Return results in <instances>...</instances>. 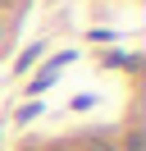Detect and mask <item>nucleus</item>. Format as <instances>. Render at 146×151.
<instances>
[{
  "instance_id": "nucleus-3",
  "label": "nucleus",
  "mask_w": 146,
  "mask_h": 151,
  "mask_svg": "<svg viewBox=\"0 0 146 151\" xmlns=\"http://www.w3.org/2000/svg\"><path fill=\"white\" fill-rule=\"evenodd\" d=\"M82 151H114V142H110V137H87Z\"/></svg>"
},
{
  "instance_id": "nucleus-2",
  "label": "nucleus",
  "mask_w": 146,
  "mask_h": 151,
  "mask_svg": "<svg viewBox=\"0 0 146 151\" xmlns=\"http://www.w3.org/2000/svg\"><path fill=\"white\" fill-rule=\"evenodd\" d=\"M36 114H41V101H27V105H23V110H18V124H32V119H36Z\"/></svg>"
},
{
  "instance_id": "nucleus-4",
  "label": "nucleus",
  "mask_w": 146,
  "mask_h": 151,
  "mask_svg": "<svg viewBox=\"0 0 146 151\" xmlns=\"http://www.w3.org/2000/svg\"><path fill=\"white\" fill-rule=\"evenodd\" d=\"M36 55H41V41H36V46H27V50H23V55H18V69H27V64H32V60H36Z\"/></svg>"
},
{
  "instance_id": "nucleus-6",
  "label": "nucleus",
  "mask_w": 146,
  "mask_h": 151,
  "mask_svg": "<svg viewBox=\"0 0 146 151\" xmlns=\"http://www.w3.org/2000/svg\"><path fill=\"white\" fill-rule=\"evenodd\" d=\"M0 32H5V23H0Z\"/></svg>"
},
{
  "instance_id": "nucleus-5",
  "label": "nucleus",
  "mask_w": 146,
  "mask_h": 151,
  "mask_svg": "<svg viewBox=\"0 0 146 151\" xmlns=\"http://www.w3.org/2000/svg\"><path fill=\"white\" fill-rule=\"evenodd\" d=\"M128 151H142V133H128Z\"/></svg>"
},
{
  "instance_id": "nucleus-1",
  "label": "nucleus",
  "mask_w": 146,
  "mask_h": 151,
  "mask_svg": "<svg viewBox=\"0 0 146 151\" xmlns=\"http://www.w3.org/2000/svg\"><path fill=\"white\" fill-rule=\"evenodd\" d=\"M50 83H55V69H50V64H46V69H41V73H36V78H32V87H27V92H46V87H50Z\"/></svg>"
}]
</instances>
